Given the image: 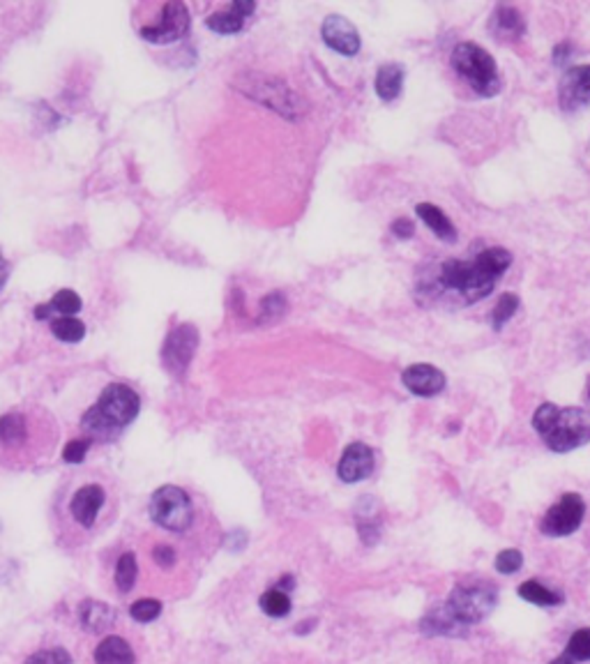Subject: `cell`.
<instances>
[{"instance_id": "cell-1", "label": "cell", "mask_w": 590, "mask_h": 664, "mask_svg": "<svg viewBox=\"0 0 590 664\" xmlns=\"http://www.w3.org/2000/svg\"><path fill=\"white\" fill-rule=\"evenodd\" d=\"M58 441V423L42 407L12 408L0 416V461L28 468L49 459Z\"/></svg>"}, {"instance_id": "cell-32", "label": "cell", "mask_w": 590, "mask_h": 664, "mask_svg": "<svg viewBox=\"0 0 590 664\" xmlns=\"http://www.w3.org/2000/svg\"><path fill=\"white\" fill-rule=\"evenodd\" d=\"M130 616L137 623H153L155 618L162 616V602L155 598H143L130 607Z\"/></svg>"}, {"instance_id": "cell-42", "label": "cell", "mask_w": 590, "mask_h": 664, "mask_svg": "<svg viewBox=\"0 0 590 664\" xmlns=\"http://www.w3.org/2000/svg\"><path fill=\"white\" fill-rule=\"evenodd\" d=\"M549 664H574V660L569 658V655H560V658L552 660V662H549Z\"/></svg>"}, {"instance_id": "cell-26", "label": "cell", "mask_w": 590, "mask_h": 664, "mask_svg": "<svg viewBox=\"0 0 590 664\" xmlns=\"http://www.w3.org/2000/svg\"><path fill=\"white\" fill-rule=\"evenodd\" d=\"M137 576H139L137 554H134V551H125V554H121L118 563H115L114 579L118 591H121V593H130L131 588H134V584H137Z\"/></svg>"}, {"instance_id": "cell-19", "label": "cell", "mask_w": 590, "mask_h": 664, "mask_svg": "<svg viewBox=\"0 0 590 664\" xmlns=\"http://www.w3.org/2000/svg\"><path fill=\"white\" fill-rule=\"evenodd\" d=\"M422 632L425 635H445V637H457V635H464L466 626L459 623V620L454 618L452 611L448 609V604H442V607H436L429 614L422 618Z\"/></svg>"}, {"instance_id": "cell-15", "label": "cell", "mask_w": 590, "mask_h": 664, "mask_svg": "<svg viewBox=\"0 0 590 664\" xmlns=\"http://www.w3.org/2000/svg\"><path fill=\"white\" fill-rule=\"evenodd\" d=\"M590 105V65L572 67L560 81V106L565 111H577Z\"/></svg>"}, {"instance_id": "cell-18", "label": "cell", "mask_w": 590, "mask_h": 664, "mask_svg": "<svg viewBox=\"0 0 590 664\" xmlns=\"http://www.w3.org/2000/svg\"><path fill=\"white\" fill-rule=\"evenodd\" d=\"M79 620L88 632H106L115 620V611L111 609L106 602H99V600H83L79 604Z\"/></svg>"}, {"instance_id": "cell-3", "label": "cell", "mask_w": 590, "mask_h": 664, "mask_svg": "<svg viewBox=\"0 0 590 664\" xmlns=\"http://www.w3.org/2000/svg\"><path fill=\"white\" fill-rule=\"evenodd\" d=\"M114 515L115 500L109 484L93 478H83L74 484L63 505L70 535H97L114 522Z\"/></svg>"}, {"instance_id": "cell-12", "label": "cell", "mask_w": 590, "mask_h": 664, "mask_svg": "<svg viewBox=\"0 0 590 664\" xmlns=\"http://www.w3.org/2000/svg\"><path fill=\"white\" fill-rule=\"evenodd\" d=\"M198 346V332L194 325L182 324L178 328H173L169 332L164 341V349H162V363L169 369V374H173L175 379H181L182 374L190 367L191 357Z\"/></svg>"}, {"instance_id": "cell-23", "label": "cell", "mask_w": 590, "mask_h": 664, "mask_svg": "<svg viewBox=\"0 0 590 664\" xmlns=\"http://www.w3.org/2000/svg\"><path fill=\"white\" fill-rule=\"evenodd\" d=\"M378 508L372 496H365L362 503H358V533L365 544H374L381 538V526H378Z\"/></svg>"}, {"instance_id": "cell-6", "label": "cell", "mask_w": 590, "mask_h": 664, "mask_svg": "<svg viewBox=\"0 0 590 664\" xmlns=\"http://www.w3.org/2000/svg\"><path fill=\"white\" fill-rule=\"evenodd\" d=\"M148 515L153 524L175 535H185L197 519L194 500L178 484H164V487L155 489L148 500Z\"/></svg>"}, {"instance_id": "cell-9", "label": "cell", "mask_w": 590, "mask_h": 664, "mask_svg": "<svg viewBox=\"0 0 590 664\" xmlns=\"http://www.w3.org/2000/svg\"><path fill=\"white\" fill-rule=\"evenodd\" d=\"M445 604H448L454 618L468 627L485 620L496 609L498 595L492 586H485V584H461V586L452 588Z\"/></svg>"}, {"instance_id": "cell-11", "label": "cell", "mask_w": 590, "mask_h": 664, "mask_svg": "<svg viewBox=\"0 0 590 664\" xmlns=\"http://www.w3.org/2000/svg\"><path fill=\"white\" fill-rule=\"evenodd\" d=\"M242 90H245L247 97L258 99L261 105L270 106V109L277 111L279 115H286V118H298V115L305 113L298 95L291 88H286L282 81H274V79H254Z\"/></svg>"}, {"instance_id": "cell-41", "label": "cell", "mask_w": 590, "mask_h": 664, "mask_svg": "<svg viewBox=\"0 0 590 664\" xmlns=\"http://www.w3.org/2000/svg\"><path fill=\"white\" fill-rule=\"evenodd\" d=\"M7 275H10V265H7V261L3 258V254H0V289H3V284H5Z\"/></svg>"}, {"instance_id": "cell-43", "label": "cell", "mask_w": 590, "mask_h": 664, "mask_svg": "<svg viewBox=\"0 0 590 664\" xmlns=\"http://www.w3.org/2000/svg\"><path fill=\"white\" fill-rule=\"evenodd\" d=\"M588 397H590V392H588Z\"/></svg>"}, {"instance_id": "cell-33", "label": "cell", "mask_w": 590, "mask_h": 664, "mask_svg": "<svg viewBox=\"0 0 590 664\" xmlns=\"http://www.w3.org/2000/svg\"><path fill=\"white\" fill-rule=\"evenodd\" d=\"M574 662H586L590 660V627H581L569 637L568 653Z\"/></svg>"}, {"instance_id": "cell-17", "label": "cell", "mask_w": 590, "mask_h": 664, "mask_svg": "<svg viewBox=\"0 0 590 664\" xmlns=\"http://www.w3.org/2000/svg\"><path fill=\"white\" fill-rule=\"evenodd\" d=\"M95 664H137V655H134V648L130 646V642L118 635H111V637L102 639L99 646L95 648L93 653Z\"/></svg>"}, {"instance_id": "cell-40", "label": "cell", "mask_w": 590, "mask_h": 664, "mask_svg": "<svg viewBox=\"0 0 590 664\" xmlns=\"http://www.w3.org/2000/svg\"><path fill=\"white\" fill-rule=\"evenodd\" d=\"M274 588H279V591H284V593H289V591H293V588H295V576L284 575V576H282V579H279V584Z\"/></svg>"}, {"instance_id": "cell-2", "label": "cell", "mask_w": 590, "mask_h": 664, "mask_svg": "<svg viewBox=\"0 0 590 664\" xmlns=\"http://www.w3.org/2000/svg\"><path fill=\"white\" fill-rule=\"evenodd\" d=\"M512 264V254L503 248H492L477 254L473 261H448L441 265L438 286L457 293L464 302H477L493 291L501 275Z\"/></svg>"}, {"instance_id": "cell-4", "label": "cell", "mask_w": 590, "mask_h": 664, "mask_svg": "<svg viewBox=\"0 0 590 664\" xmlns=\"http://www.w3.org/2000/svg\"><path fill=\"white\" fill-rule=\"evenodd\" d=\"M139 408H141V399L130 385L109 383L102 390L97 404L83 413V434L93 441H114L122 429L137 420Z\"/></svg>"}, {"instance_id": "cell-14", "label": "cell", "mask_w": 590, "mask_h": 664, "mask_svg": "<svg viewBox=\"0 0 590 664\" xmlns=\"http://www.w3.org/2000/svg\"><path fill=\"white\" fill-rule=\"evenodd\" d=\"M374 464H376V459H374V452L369 445L350 443L344 450V455H341V461H339L337 475L346 484L360 483V480H367L372 475Z\"/></svg>"}, {"instance_id": "cell-39", "label": "cell", "mask_w": 590, "mask_h": 664, "mask_svg": "<svg viewBox=\"0 0 590 664\" xmlns=\"http://www.w3.org/2000/svg\"><path fill=\"white\" fill-rule=\"evenodd\" d=\"M569 54H572V45H569V42H563V45H558L556 51H553V63H556L558 67L565 65V63H568L569 58H572V55H569Z\"/></svg>"}, {"instance_id": "cell-29", "label": "cell", "mask_w": 590, "mask_h": 664, "mask_svg": "<svg viewBox=\"0 0 590 664\" xmlns=\"http://www.w3.org/2000/svg\"><path fill=\"white\" fill-rule=\"evenodd\" d=\"M51 332L61 341L74 344V341H81L86 337V325L74 316H58V319L51 321Z\"/></svg>"}, {"instance_id": "cell-31", "label": "cell", "mask_w": 590, "mask_h": 664, "mask_svg": "<svg viewBox=\"0 0 590 664\" xmlns=\"http://www.w3.org/2000/svg\"><path fill=\"white\" fill-rule=\"evenodd\" d=\"M517 307H519V298L514 296V293H505V296H501V300L496 302V307H493V312H492L493 330L503 328V325L512 319V314L517 312Z\"/></svg>"}, {"instance_id": "cell-22", "label": "cell", "mask_w": 590, "mask_h": 664, "mask_svg": "<svg viewBox=\"0 0 590 664\" xmlns=\"http://www.w3.org/2000/svg\"><path fill=\"white\" fill-rule=\"evenodd\" d=\"M416 213L420 214V220L425 222V224L429 226V229H432L442 242L457 240V229H454L452 222L448 220V214L442 213L441 208H436L434 204H420L416 208Z\"/></svg>"}, {"instance_id": "cell-36", "label": "cell", "mask_w": 590, "mask_h": 664, "mask_svg": "<svg viewBox=\"0 0 590 664\" xmlns=\"http://www.w3.org/2000/svg\"><path fill=\"white\" fill-rule=\"evenodd\" d=\"M90 448H93V439H88V436L86 439H72L70 443L63 448V459H65L67 464H81Z\"/></svg>"}, {"instance_id": "cell-38", "label": "cell", "mask_w": 590, "mask_h": 664, "mask_svg": "<svg viewBox=\"0 0 590 664\" xmlns=\"http://www.w3.org/2000/svg\"><path fill=\"white\" fill-rule=\"evenodd\" d=\"M392 233L397 238H404V240H409V238L413 236V222L404 220V217H401V220H397L392 224Z\"/></svg>"}, {"instance_id": "cell-16", "label": "cell", "mask_w": 590, "mask_h": 664, "mask_svg": "<svg viewBox=\"0 0 590 664\" xmlns=\"http://www.w3.org/2000/svg\"><path fill=\"white\" fill-rule=\"evenodd\" d=\"M401 383L417 397H434L445 388V374L434 365H410L401 374Z\"/></svg>"}, {"instance_id": "cell-35", "label": "cell", "mask_w": 590, "mask_h": 664, "mask_svg": "<svg viewBox=\"0 0 590 664\" xmlns=\"http://www.w3.org/2000/svg\"><path fill=\"white\" fill-rule=\"evenodd\" d=\"M23 664H72V655L65 648H44L30 655Z\"/></svg>"}, {"instance_id": "cell-21", "label": "cell", "mask_w": 590, "mask_h": 664, "mask_svg": "<svg viewBox=\"0 0 590 664\" xmlns=\"http://www.w3.org/2000/svg\"><path fill=\"white\" fill-rule=\"evenodd\" d=\"M376 95L383 102H392L400 97L401 86H404V67L397 63H388V65L378 67L376 71Z\"/></svg>"}, {"instance_id": "cell-30", "label": "cell", "mask_w": 590, "mask_h": 664, "mask_svg": "<svg viewBox=\"0 0 590 664\" xmlns=\"http://www.w3.org/2000/svg\"><path fill=\"white\" fill-rule=\"evenodd\" d=\"M286 309H289V302H286L284 293H270L268 298H263L258 321H261V324H273V321L284 316Z\"/></svg>"}, {"instance_id": "cell-5", "label": "cell", "mask_w": 590, "mask_h": 664, "mask_svg": "<svg viewBox=\"0 0 590 664\" xmlns=\"http://www.w3.org/2000/svg\"><path fill=\"white\" fill-rule=\"evenodd\" d=\"M533 427L549 450L572 452L590 443V413L542 404L533 416Z\"/></svg>"}, {"instance_id": "cell-8", "label": "cell", "mask_w": 590, "mask_h": 664, "mask_svg": "<svg viewBox=\"0 0 590 664\" xmlns=\"http://www.w3.org/2000/svg\"><path fill=\"white\" fill-rule=\"evenodd\" d=\"M148 21L146 26H139V35L150 45H171L175 39L185 38L190 30V10L185 3L171 0L162 5H148Z\"/></svg>"}, {"instance_id": "cell-10", "label": "cell", "mask_w": 590, "mask_h": 664, "mask_svg": "<svg viewBox=\"0 0 590 664\" xmlns=\"http://www.w3.org/2000/svg\"><path fill=\"white\" fill-rule=\"evenodd\" d=\"M586 515V503L579 494H563L542 517L540 531L549 538H565L581 526Z\"/></svg>"}, {"instance_id": "cell-24", "label": "cell", "mask_w": 590, "mask_h": 664, "mask_svg": "<svg viewBox=\"0 0 590 664\" xmlns=\"http://www.w3.org/2000/svg\"><path fill=\"white\" fill-rule=\"evenodd\" d=\"M79 309H81V298L74 291H70V289H63V291L55 293L46 305L35 307V319L44 321L51 312H58L63 314V316H72V314H77Z\"/></svg>"}, {"instance_id": "cell-25", "label": "cell", "mask_w": 590, "mask_h": 664, "mask_svg": "<svg viewBox=\"0 0 590 664\" xmlns=\"http://www.w3.org/2000/svg\"><path fill=\"white\" fill-rule=\"evenodd\" d=\"M206 26L219 35H233L242 30V26H245V17H242L240 12L233 7V3H231L224 12L210 14V17L206 19Z\"/></svg>"}, {"instance_id": "cell-7", "label": "cell", "mask_w": 590, "mask_h": 664, "mask_svg": "<svg viewBox=\"0 0 590 664\" xmlns=\"http://www.w3.org/2000/svg\"><path fill=\"white\" fill-rule=\"evenodd\" d=\"M452 67L482 97H493L501 90L498 67L492 55L473 42H461L452 51Z\"/></svg>"}, {"instance_id": "cell-28", "label": "cell", "mask_w": 590, "mask_h": 664, "mask_svg": "<svg viewBox=\"0 0 590 664\" xmlns=\"http://www.w3.org/2000/svg\"><path fill=\"white\" fill-rule=\"evenodd\" d=\"M258 607L263 609V614H268L270 618H284L291 614V598L289 593L279 591V588H270L266 593L258 598Z\"/></svg>"}, {"instance_id": "cell-20", "label": "cell", "mask_w": 590, "mask_h": 664, "mask_svg": "<svg viewBox=\"0 0 590 664\" xmlns=\"http://www.w3.org/2000/svg\"><path fill=\"white\" fill-rule=\"evenodd\" d=\"M492 30L498 39H519L526 33V21L514 7L501 5L493 12Z\"/></svg>"}, {"instance_id": "cell-37", "label": "cell", "mask_w": 590, "mask_h": 664, "mask_svg": "<svg viewBox=\"0 0 590 664\" xmlns=\"http://www.w3.org/2000/svg\"><path fill=\"white\" fill-rule=\"evenodd\" d=\"M524 566V556L519 550H503L496 556V570L501 575H514Z\"/></svg>"}, {"instance_id": "cell-13", "label": "cell", "mask_w": 590, "mask_h": 664, "mask_svg": "<svg viewBox=\"0 0 590 664\" xmlns=\"http://www.w3.org/2000/svg\"><path fill=\"white\" fill-rule=\"evenodd\" d=\"M323 42L341 55H356L360 51V33L346 17L330 14L321 26Z\"/></svg>"}, {"instance_id": "cell-34", "label": "cell", "mask_w": 590, "mask_h": 664, "mask_svg": "<svg viewBox=\"0 0 590 664\" xmlns=\"http://www.w3.org/2000/svg\"><path fill=\"white\" fill-rule=\"evenodd\" d=\"M150 560H153L155 567H159V570H173L175 563H178V551L171 544L159 542L150 550Z\"/></svg>"}, {"instance_id": "cell-27", "label": "cell", "mask_w": 590, "mask_h": 664, "mask_svg": "<svg viewBox=\"0 0 590 664\" xmlns=\"http://www.w3.org/2000/svg\"><path fill=\"white\" fill-rule=\"evenodd\" d=\"M519 598H524L526 602L537 604V607H558V604L563 602V598L552 591V588L542 586L540 582H524L519 586Z\"/></svg>"}]
</instances>
